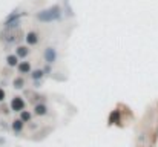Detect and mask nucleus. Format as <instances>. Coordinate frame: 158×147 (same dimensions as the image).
I'll return each mask as SVG.
<instances>
[{
    "mask_svg": "<svg viewBox=\"0 0 158 147\" xmlns=\"http://www.w3.org/2000/svg\"><path fill=\"white\" fill-rule=\"evenodd\" d=\"M14 86L16 88H23V80H20V78L14 80Z\"/></svg>",
    "mask_w": 158,
    "mask_h": 147,
    "instance_id": "9d476101",
    "label": "nucleus"
},
{
    "mask_svg": "<svg viewBox=\"0 0 158 147\" xmlns=\"http://www.w3.org/2000/svg\"><path fill=\"white\" fill-rule=\"evenodd\" d=\"M5 98V92H3V89H0V101Z\"/></svg>",
    "mask_w": 158,
    "mask_h": 147,
    "instance_id": "ddd939ff",
    "label": "nucleus"
},
{
    "mask_svg": "<svg viewBox=\"0 0 158 147\" xmlns=\"http://www.w3.org/2000/svg\"><path fill=\"white\" fill-rule=\"evenodd\" d=\"M6 61H8L9 66H16L17 64V57L16 55H9L8 58H6Z\"/></svg>",
    "mask_w": 158,
    "mask_h": 147,
    "instance_id": "0eeeda50",
    "label": "nucleus"
},
{
    "mask_svg": "<svg viewBox=\"0 0 158 147\" xmlns=\"http://www.w3.org/2000/svg\"><path fill=\"white\" fill-rule=\"evenodd\" d=\"M26 42H28L29 45H36L38 42V37H37L36 32H29V34L26 35Z\"/></svg>",
    "mask_w": 158,
    "mask_h": 147,
    "instance_id": "20e7f679",
    "label": "nucleus"
},
{
    "mask_svg": "<svg viewBox=\"0 0 158 147\" xmlns=\"http://www.w3.org/2000/svg\"><path fill=\"white\" fill-rule=\"evenodd\" d=\"M42 75H43V72H42V71H36V72L32 74V77L36 78V80H37V78H40V77H42Z\"/></svg>",
    "mask_w": 158,
    "mask_h": 147,
    "instance_id": "9b49d317",
    "label": "nucleus"
},
{
    "mask_svg": "<svg viewBox=\"0 0 158 147\" xmlns=\"http://www.w3.org/2000/svg\"><path fill=\"white\" fill-rule=\"evenodd\" d=\"M19 71L22 72V74H28V72L31 71V66H29V63H28V61L20 63V66H19Z\"/></svg>",
    "mask_w": 158,
    "mask_h": 147,
    "instance_id": "39448f33",
    "label": "nucleus"
},
{
    "mask_svg": "<svg viewBox=\"0 0 158 147\" xmlns=\"http://www.w3.org/2000/svg\"><path fill=\"white\" fill-rule=\"evenodd\" d=\"M36 113H37V115H45V113H46V107H45V106H37V107H36Z\"/></svg>",
    "mask_w": 158,
    "mask_h": 147,
    "instance_id": "6e6552de",
    "label": "nucleus"
},
{
    "mask_svg": "<svg viewBox=\"0 0 158 147\" xmlns=\"http://www.w3.org/2000/svg\"><path fill=\"white\" fill-rule=\"evenodd\" d=\"M28 52H29V49L25 48V46H20V48L17 49V54H19L20 57H26V55H28Z\"/></svg>",
    "mask_w": 158,
    "mask_h": 147,
    "instance_id": "423d86ee",
    "label": "nucleus"
},
{
    "mask_svg": "<svg viewBox=\"0 0 158 147\" xmlns=\"http://www.w3.org/2000/svg\"><path fill=\"white\" fill-rule=\"evenodd\" d=\"M11 107L14 109V110H17V112H20V110H23V107H25V101L20 97H16L11 101Z\"/></svg>",
    "mask_w": 158,
    "mask_h": 147,
    "instance_id": "f03ea898",
    "label": "nucleus"
},
{
    "mask_svg": "<svg viewBox=\"0 0 158 147\" xmlns=\"http://www.w3.org/2000/svg\"><path fill=\"white\" fill-rule=\"evenodd\" d=\"M29 118H31V115H29L28 112H23V113H22V119H23V121H28Z\"/></svg>",
    "mask_w": 158,
    "mask_h": 147,
    "instance_id": "f8f14e48",
    "label": "nucleus"
},
{
    "mask_svg": "<svg viewBox=\"0 0 158 147\" xmlns=\"http://www.w3.org/2000/svg\"><path fill=\"white\" fill-rule=\"evenodd\" d=\"M23 123V119H17V121H14V124H12V127H14V130H20L22 129V124Z\"/></svg>",
    "mask_w": 158,
    "mask_h": 147,
    "instance_id": "1a4fd4ad",
    "label": "nucleus"
},
{
    "mask_svg": "<svg viewBox=\"0 0 158 147\" xmlns=\"http://www.w3.org/2000/svg\"><path fill=\"white\" fill-rule=\"evenodd\" d=\"M60 17V8L58 6H52V8L46 9V11H42L40 14H37V18L42 20V22H52Z\"/></svg>",
    "mask_w": 158,
    "mask_h": 147,
    "instance_id": "f257e3e1",
    "label": "nucleus"
},
{
    "mask_svg": "<svg viewBox=\"0 0 158 147\" xmlns=\"http://www.w3.org/2000/svg\"><path fill=\"white\" fill-rule=\"evenodd\" d=\"M45 58L48 63H52L54 60H56V51H54L52 48H48L46 52H45Z\"/></svg>",
    "mask_w": 158,
    "mask_h": 147,
    "instance_id": "7ed1b4c3",
    "label": "nucleus"
}]
</instances>
